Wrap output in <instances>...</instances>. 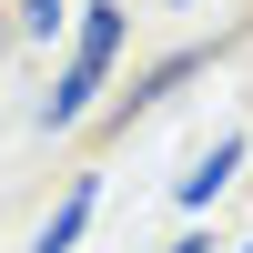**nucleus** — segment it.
<instances>
[{"mask_svg": "<svg viewBox=\"0 0 253 253\" xmlns=\"http://www.w3.org/2000/svg\"><path fill=\"white\" fill-rule=\"evenodd\" d=\"M112 51H122V10H112V0H91L81 51H71V71H61V91H51V122H81V112H91V91H101V71H112Z\"/></svg>", "mask_w": 253, "mask_h": 253, "instance_id": "1", "label": "nucleus"}, {"mask_svg": "<svg viewBox=\"0 0 253 253\" xmlns=\"http://www.w3.org/2000/svg\"><path fill=\"white\" fill-rule=\"evenodd\" d=\"M233 162H243V142H213V152H203V172H182V203H213L223 182H233Z\"/></svg>", "mask_w": 253, "mask_h": 253, "instance_id": "2", "label": "nucleus"}, {"mask_svg": "<svg viewBox=\"0 0 253 253\" xmlns=\"http://www.w3.org/2000/svg\"><path fill=\"white\" fill-rule=\"evenodd\" d=\"M81 223H91V193H71L51 223H41V253H71V243H81Z\"/></svg>", "mask_w": 253, "mask_h": 253, "instance_id": "3", "label": "nucleus"}, {"mask_svg": "<svg viewBox=\"0 0 253 253\" xmlns=\"http://www.w3.org/2000/svg\"><path fill=\"white\" fill-rule=\"evenodd\" d=\"M172 253H213V243H172Z\"/></svg>", "mask_w": 253, "mask_h": 253, "instance_id": "4", "label": "nucleus"}]
</instances>
